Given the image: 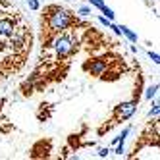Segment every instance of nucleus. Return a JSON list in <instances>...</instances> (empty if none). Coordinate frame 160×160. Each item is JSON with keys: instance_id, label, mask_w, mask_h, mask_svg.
Masks as SVG:
<instances>
[{"instance_id": "f257e3e1", "label": "nucleus", "mask_w": 160, "mask_h": 160, "mask_svg": "<svg viewBox=\"0 0 160 160\" xmlns=\"http://www.w3.org/2000/svg\"><path fill=\"white\" fill-rule=\"evenodd\" d=\"M120 33H123V35L128 37V39H129L131 42H137V33H133V31H131L129 27H125V25H122V27H120Z\"/></svg>"}, {"instance_id": "f03ea898", "label": "nucleus", "mask_w": 160, "mask_h": 160, "mask_svg": "<svg viewBox=\"0 0 160 160\" xmlns=\"http://www.w3.org/2000/svg\"><path fill=\"white\" fill-rule=\"evenodd\" d=\"M27 4H29V8L33 10V12H37V10H39V0H27Z\"/></svg>"}, {"instance_id": "7ed1b4c3", "label": "nucleus", "mask_w": 160, "mask_h": 160, "mask_svg": "<svg viewBox=\"0 0 160 160\" xmlns=\"http://www.w3.org/2000/svg\"><path fill=\"white\" fill-rule=\"evenodd\" d=\"M102 10V12H104L106 14V18H110V19H114V12H112V10L108 8V6H104V8H100Z\"/></svg>"}, {"instance_id": "20e7f679", "label": "nucleus", "mask_w": 160, "mask_h": 160, "mask_svg": "<svg viewBox=\"0 0 160 160\" xmlns=\"http://www.w3.org/2000/svg\"><path fill=\"white\" fill-rule=\"evenodd\" d=\"M89 2L93 4V6H97V8H104V6H106L104 2H102V0H89Z\"/></svg>"}, {"instance_id": "39448f33", "label": "nucleus", "mask_w": 160, "mask_h": 160, "mask_svg": "<svg viewBox=\"0 0 160 160\" xmlns=\"http://www.w3.org/2000/svg\"><path fill=\"white\" fill-rule=\"evenodd\" d=\"M154 93H156V85H154V89H148V91H147V98H152Z\"/></svg>"}, {"instance_id": "423d86ee", "label": "nucleus", "mask_w": 160, "mask_h": 160, "mask_svg": "<svg viewBox=\"0 0 160 160\" xmlns=\"http://www.w3.org/2000/svg\"><path fill=\"white\" fill-rule=\"evenodd\" d=\"M110 152V148H98V156H106Z\"/></svg>"}, {"instance_id": "0eeeda50", "label": "nucleus", "mask_w": 160, "mask_h": 160, "mask_svg": "<svg viewBox=\"0 0 160 160\" xmlns=\"http://www.w3.org/2000/svg\"><path fill=\"white\" fill-rule=\"evenodd\" d=\"M79 14H83V16H87V14H91V10L83 6V8H79Z\"/></svg>"}, {"instance_id": "6e6552de", "label": "nucleus", "mask_w": 160, "mask_h": 160, "mask_svg": "<svg viewBox=\"0 0 160 160\" xmlns=\"http://www.w3.org/2000/svg\"><path fill=\"white\" fill-rule=\"evenodd\" d=\"M148 56H151V58H152V60L158 64V54H156V52H148Z\"/></svg>"}, {"instance_id": "1a4fd4ad", "label": "nucleus", "mask_w": 160, "mask_h": 160, "mask_svg": "<svg viewBox=\"0 0 160 160\" xmlns=\"http://www.w3.org/2000/svg\"><path fill=\"white\" fill-rule=\"evenodd\" d=\"M116 152H118V154H122V152H123V145H120V147L116 148Z\"/></svg>"}]
</instances>
